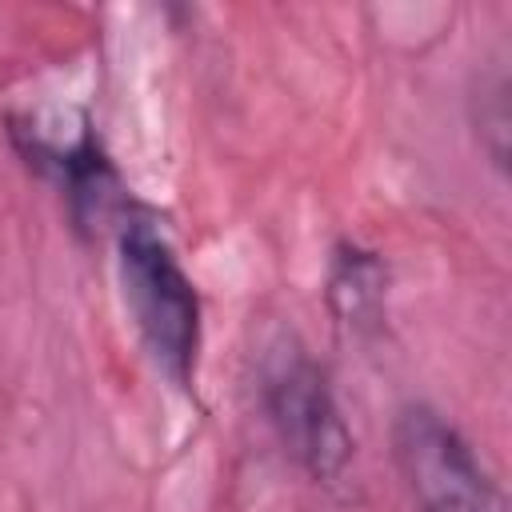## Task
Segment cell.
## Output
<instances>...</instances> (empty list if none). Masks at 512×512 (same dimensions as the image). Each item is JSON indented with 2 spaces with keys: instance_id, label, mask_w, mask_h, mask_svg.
Segmentation results:
<instances>
[{
  "instance_id": "6da1fadb",
  "label": "cell",
  "mask_w": 512,
  "mask_h": 512,
  "mask_svg": "<svg viewBox=\"0 0 512 512\" xmlns=\"http://www.w3.org/2000/svg\"><path fill=\"white\" fill-rule=\"evenodd\" d=\"M120 284L148 352L176 384H184L200 344V300L168 240L148 224H128L120 232Z\"/></svg>"
},
{
  "instance_id": "7a4b0ae2",
  "label": "cell",
  "mask_w": 512,
  "mask_h": 512,
  "mask_svg": "<svg viewBox=\"0 0 512 512\" xmlns=\"http://www.w3.org/2000/svg\"><path fill=\"white\" fill-rule=\"evenodd\" d=\"M396 460L420 512H508L464 436L432 408H404L396 420Z\"/></svg>"
},
{
  "instance_id": "3957f363",
  "label": "cell",
  "mask_w": 512,
  "mask_h": 512,
  "mask_svg": "<svg viewBox=\"0 0 512 512\" xmlns=\"http://www.w3.org/2000/svg\"><path fill=\"white\" fill-rule=\"evenodd\" d=\"M264 400H268L280 440L312 476L332 480L344 472V464L352 456V440H348V428L332 404V392L312 360H304L300 352L280 356L268 368Z\"/></svg>"
}]
</instances>
